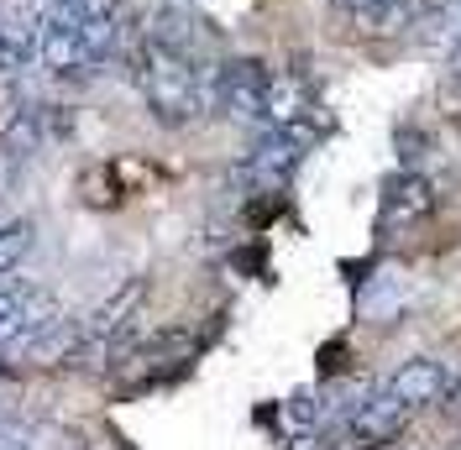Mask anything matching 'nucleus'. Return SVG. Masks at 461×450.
<instances>
[{
  "label": "nucleus",
  "mask_w": 461,
  "mask_h": 450,
  "mask_svg": "<svg viewBox=\"0 0 461 450\" xmlns=\"http://www.w3.org/2000/svg\"><path fill=\"white\" fill-rule=\"evenodd\" d=\"M22 362L32 366H68V362H85V320L74 314H58L53 325H42L32 346L22 351Z\"/></svg>",
  "instance_id": "nucleus-7"
},
{
  "label": "nucleus",
  "mask_w": 461,
  "mask_h": 450,
  "mask_svg": "<svg viewBox=\"0 0 461 450\" xmlns=\"http://www.w3.org/2000/svg\"><path fill=\"white\" fill-rule=\"evenodd\" d=\"M32 241H37V230H32L27 220H5L0 225V273H16L22 256L32 252Z\"/></svg>",
  "instance_id": "nucleus-11"
},
{
  "label": "nucleus",
  "mask_w": 461,
  "mask_h": 450,
  "mask_svg": "<svg viewBox=\"0 0 461 450\" xmlns=\"http://www.w3.org/2000/svg\"><path fill=\"white\" fill-rule=\"evenodd\" d=\"M346 16H351V32L357 37H399L403 27H414L420 11L409 0H367V5H357Z\"/></svg>",
  "instance_id": "nucleus-10"
},
{
  "label": "nucleus",
  "mask_w": 461,
  "mask_h": 450,
  "mask_svg": "<svg viewBox=\"0 0 461 450\" xmlns=\"http://www.w3.org/2000/svg\"><path fill=\"white\" fill-rule=\"evenodd\" d=\"M310 126L299 121V126H284V131H262V141L241 158V168L236 178L247 184V189H284L288 173L299 168V158H304V147H310Z\"/></svg>",
  "instance_id": "nucleus-2"
},
{
  "label": "nucleus",
  "mask_w": 461,
  "mask_h": 450,
  "mask_svg": "<svg viewBox=\"0 0 461 450\" xmlns=\"http://www.w3.org/2000/svg\"><path fill=\"white\" fill-rule=\"evenodd\" d=\"M451 79H461V37H456V48H451Z\"/></svg>",
  "instance_id": "nucleus-13"
},
{
  "label": "nucleus",
  "mask_w": 461,
  "mask_h": 450,
  "mask_svg": "<svg viewBox=\"0 0 461 450\" xmlns=\"http://www.w3.org/2000/svg\"><path fill=\"white\" fill-rule=\"evenodd\" d=\"M435 204V189L425 173L403 168L388 178V189H383V230H409L414 220H425Z\"/></svg>",
  "instance_id": "nucleus-4"
},
{
  "label": "nucleus",
  "mask_w": 461,
  "mask_h": 450,
  "mask_svg": "<svg viewBox=\"0 0 461 450\" xmlns=\"http://www.w3.org/2000/svg\"><path fill=\"white\" fill-rule=\"evenodd\" d=\"M131 74H137V89L158 126H194L215 111V63H194V58L142 37Z\"/></svg>",
  "instance_id": "nucleus-1"
},
{
  "label": "nucleus",
  "mask_w": 461,
  "mask_h": 450,
  "mask_svg": "<svg viewBox=\"0 0 461 450\" xmlns=\"http://www.w3.org/2000/svg\"><path fill=\"white\" fill-rule=\"evenodd\" d=\"M0 178H5V152H0Z\"/></svg>",
  "instance_id": "nucleus-14"
},
{
  "label": "nucleus",
  "mask_w": 461,
  "mask_h": 450,
  "mask_svg": "<svg viewBox=\"0 0 461 450\" xmlns=\"http://www.w3.org/2000/svg\"><path fill=\"white\" fill-rule=\"evenodd\" d=\"M262 89H267V68L258 58H230L215 63V111L230 121H262Z\"/></svg>",
  "instance_id": "nucleus-3"
},
{
  "label": "nucleus",
  "mask_w": 461,
  "mask_h": 450,
  "mask_svg": "<svg viewBox=\"0 0 461 450\" xmlns=\"http://www.w3.org/2000/svg\"><path fill=\"white\" fill-rule=\"evenodd\" d=\"M440 16H446V27H451V32H456V37H461V0H451V5L440 11Z\"/></svg>",
  "instance_id": "nucleus-12"
},
{
  "label": "nucleus",
  "mask_w": 461,
  "mask_h": 450,
  "mask_svg": "<svg viewBox=\"0 0 461 450\" xmlns=\"http://www.w3.org/2000/svg\"><path fill=\"white\" fill-rule=\"evenodd\" d=\"M409 414H414V409H409V403H399V398L383 388V393L362 398V403L346 414V424H351V435H357L362 446H388L403 424H409Z\"/></svg>",
  "instance_id": "nucleus-6"
},
{
  "label": "nucleus",
  "mask_w": 461,
  "mask_h": 450,
  "mask_svg": "<svg viewBox=\"0 0 461 450\" xmlns=\"http://www.w3.org/2000/svg\"><path fill=\"white\" fill-rule=\"evenodd\" d=\"M451 388V366L435 362V356H409V362L388 377V393L409 403V409H425V403H440Z\"/></svg>",
  "instance_id": "nucleus-5"
},
{
  "label": "nucleus",
  "mask_w": 461,
  "mask_h": 450,
  "mask_svg": "<svg viewBox=\"0 0 461 450\" xmlns=\"http://www.w3.org/2000/svg\"><path fill=\"white\" fill-rule=\"evenodd\" d=\"M310 115V94L299 85V74H267V89H262V126L267 131H284V126H299Z\"/></svg>",
  "instance_id": "nucleus-8"
},
{
  "label": "nucleus",
  "mask_w": 461,
  "mask_h": 450,
  "mask_svg": "<svg viewBox=\"0 0 461 450\" xmlns=\"http://www.w3.org/2000/svg\"><path fill=\"white\" fill-rule=\"evenodd\" d=\"M48 111L42 105H22V111L5 115V131H0V152L11 158V163H22V158H32V152H42L48 147Z\"/></svg>",
  "instance_id": "nucleus-9"
}]
</instances>
